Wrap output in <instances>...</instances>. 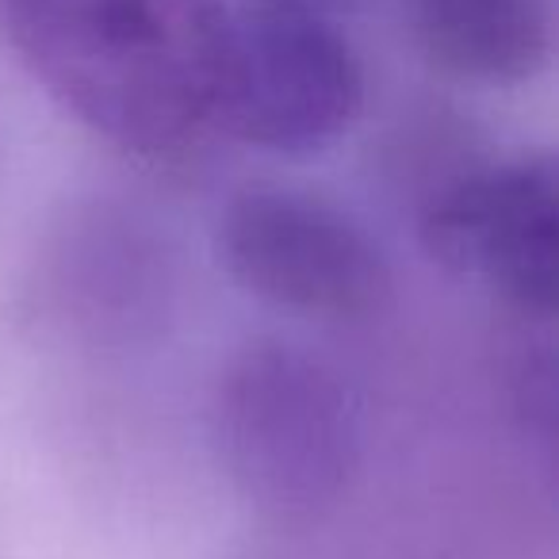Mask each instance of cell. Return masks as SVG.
I'll return each instance as SVG.
<instances>
[{"label":"cell","instance_id":"obj_1","mask_svg":"<svg viewBox=\"0 0 559 559\" xmlns=\"http://www.w3.org/2000/svg\"><path fill=\"white\" fill-rule=\"evenodd\" d=\"M223 0H24L9 32L62 108L134 154L211 127Z\"/></svg>","mask_w":559,"mask_h":559},{"label":"cell","instance_id":"obj_2","mask_svg":"<svg viewBox=\"0 0 559 559\" xmlns=\"http://www.w3.org/2000/svg\"><path fill=\"white\" fill-rule=\"evenodd\" d=\"M218 449L261 510L311 518L357 472V399L322 360L292 345H253L218 388Z\"/></svg>","mask_w":559,"mask_h":559},{"label":"cell","instance_id":"obj_3","mask_svg":"<svg viewBox=\"0 0 559 559\" xmlns=\"http://www.w3.org/2000/svg\"><path fill=\"white\" fill-rule=\"evenodd\" d=\"M365 108L357 50L296 4L226 16L211 81V127L284 157H311L353 131Z\"/></svg>","mask_w":559,"mask_h":559},{"label":"cell","instance_id":"obj_4","mask_svg":"<svg viewBox=\"0 0 559 559\" xmlns=\"http://www.w3.org/2000/svg\"><path fill=\"white\" fill-rule=\"evenodd\" d=\"M215 246L234 284L307 319H368L391 299L383 249L311 192L246 188L218 215Z\"/></svg>","mask_w":559,"mask_h":559},{"label":"cell","instance_id":"obj_5","mask_svg":"<svg viewBox=\"0 0 559 559\" xmlns=\"http://www.w3.org/2000/svg\"><path fill=\"white\" fill-rule=\"evenodd\" d=\"M429 257L521 314L559 304V165L521 154L449 185L421 218Z\"/></svg>","mask_w":559,"mask_h":559},{"label":"cell","instance_id":"obj_6","mask_svg":"<svg viewBox=\"0 0 559 559\" xmlns=\"http://www.w3.org/2000/svg\"><path fill=\"white\" fill-rule=\"evenodd\" d=\"M414 27L437 70L487 88L533 81L556 43L548 0H414Z\"/></svg>","mask_w":559,"mask_h":559},{"label":"cell","instance_id":"obj_7","mask_svg":"<svg viewBox=\"0 0 559 559\" xmlns=\"http://www.w3.org/2000/svg\"><path fill=\"white\" fill-rule=\"evenodd\" d=\"M20 4H24V0H0V20H4V24H9L12 16H16V9Z\"/></svg>","mask_w":559,"mask_h":559},{"label":"cell","instance_id":"obj_8","mask_svg":"<svg viewBox=\"0 0 559 559\" xmlns=\"http://www.w3.org/2000/svg\"><path fill=\"white\" fill-rule=\"evenodd\" d=\"M280 4H311V0H280Z\"/></svg>","mask_w":559,"mask_h":559}]
</instances>
